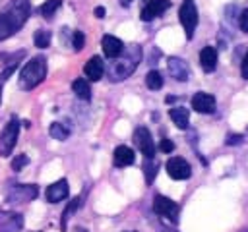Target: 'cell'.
Here are the masks:
<instances>
[{
  "label": "cell",
  "mask_w": 248,
  "mask_h": 232,
  "mask_svg": "<svg viewBox=\"0 0 248 232\" xmlns=\"http://www.w3.org/2000/svg\"><path fill=\"white\" fill-rule=\"evenodd\" d=\"M167 68H169L170 75H172L176 81H188V77H190V68H188V64H186L182 58L170 56V58L167 60Z\"/></svg>",
  "instance_id": "4fadbf2b"
},
{
  "label": "cell",
  "mask_w": 248,
  "mask_h": 232,
  "mask_svg": "<svg viewBox=\"0 0 248 232\" xmlns=\"http://www.w3.org/2000/svg\"><path fill=\"white\" fill-rule=\"evenodd\" d=\"M16 66H17V64H10V66H8L4 72H0V79H2V81H6V79H8V75H10V73L16 70Z\"/></svg>",
  "instance_id": "d6a6232c"
},
{
  "label": "cell",
  "mask_w": 248,
  "mask_h": 232,
  "mask_svg": "<svg viewBox=\"0 0 248 232\" xmlns=\"http://www.w3.org/2000/svg\"><path fill=\"white\" fill-rule=\"evenodd\" d=\"M83 44H85V35L81 31H74V35H72V46H74V50L79 52L83 48Z\"/></svg>",
  "instance_id": "4316f807"
},
{
  "label": "cell",
  "mask_w": 248,
  "mask_h": 232,
  "mask_svg": "<svg viewBox=\"0 0 248 232\" xmlns=\"http://www.w3.org/2000/svg\"><path fill=\"white\" fill-rule=\"evenodd\" d=\"M48 133H50V137H52V139L64 141V139H68L70 130H68L64 124H60V122H52V124H50V128H48Z\"/></svg>",
  "instance_id": "44dd1931"
},
{
  "label": "cell",
  "mask_w": 248,
  "mask_h": 232,
  "mask_svg": "<svg viewBox=\"0 0 248 232\" xmlns=\"http://www.w3.org/2000/svg\"><path fill=\"white\" fill-rule=\"evenodd\" d=\"M17 135H19V120H17V116H12L10 122L0 131V155L2 157H8L14 151Z\"/></svg>",
  "instance_id": "277c9868"
},
{
  "label": "cell",
  "mask_w": 248,
  "mask_h": 232,
  "mask_svg": "<svg viewBox=\"0 0 248 232\" xmlns=\"http://www.w3.org/2000/svg\"><path fill=\"white\" fill-rule=\"evenodd\" d=\"M165 166H167V174L172 180H188L192 176V168L182 157H170Z\"/></svg>",
  "instance_id": "9c48e42d"
},
{
  "label": "cell",
  "mask_w": 248,
  "mask_h": 232,
  "mask_svg": "<svg viewBox=\"0 0 248 232\" xmlns=\"http://www.w3.org/2000/svg\"><path fill=\"white\" fill-rule=\"evenodd\" d=\"M143 174H145V182L147 184H153V180L157 176V162L153 159H145V162H143Z\"/></svg>",
  "instance_id": "484cf974"
},
{
  "label": "cell",
  "mask_w": 248,
  "mask_h": 232,
  "mask_svg": "<svg viewBox=\"0 0 248 232\" xmlns=\"http://www.w3.org/2000/svg\"><path fill=\"white\" fill-rule=\"evenodd\" d=\"M178 17H180V23L184 27L186 39H192L196 27H198V8H196L194 0H182L180 10H178Z\"/></svg>",
  "instance_id": "5b68a950"
},
{
  "label": "cell",
  "mask_w": 248,
  "mask_h": 232,
  "mask_svg": "<svg viewBox=\"0 0 248 232\" xmlns=\"http://www.w3.org/2000/svg\"><path fill=\"white\" fill-rule=\"evenodd\" d=\"M83 73H85L87 79L99 81L103 77V73H105V62H103V58L101 56H91L85 62V66H83Z\"/></svg>",
  "instance_id": "9a60e30c"
},
{
  "label": "cell",
  "mask_w": 248,
  "mask_h": 232,
  "mask_svg": "<svg viewBox=\"0 0 248 232\" xmlns=\"http://www.w3.org/2000/svg\"><path fill=\"white\" fill-rule=\"evenodd\" d=\"M240 232H248V230H246V228H244V230H240Z\"/></svg>",
  "instance_id": "f35d334b"
},
{
  "label": "cell",
  "mask_w": 248,
  "mask_h": 232,
  "mask_svg": "<svg viewBox=\"0 0 248 232\" xmlns=\"http://www.w3.org/2000/svg\"><path fill=\"white\" fill-rule=\"evenodd\" d=\"M145 85H147L151 91H159V89L163 87V75H161V72L151 70V72L145 75Z\"/></svg>",
  "instance_id": "7402d4cb"
},
{
  "label": "cell",
  "mask_w": 248,
  "mask_h": 232,
  "mask_svg": "<svg viewBox=\"0 0 248 232\" xmlns=\"http://www.w3.org/2000/svg\"><path fill=\"white\" fill-rule=\"evenodd\" d=\"M169 116H170V120L174 122V126L178 130H186L188 128V120H190L188 108H184V106H172L169 110Z\"/></svg>",
  "instance_id": "d6986e66"
},
{
  "label": "cell",
  "mask_w": 248,
  "mask_h": 232,
  "mask_svg": "<svg viewBox=\"0 0 248 232\" xmlns=\"http://www.w3.org/2000/svg\"><path fill=\"white\" fill-rule=\"evenodd\" d=\"M23 228V217L19 213H0V232H19Z\"/></svg>",
  "instance_id": "8fae6325"
},
{
  "label": "cell",
  "mask_w": 248,
  "mask_h": 232,
  "mask_svg": "<svg viewBox=\"0 0 248 232\" xmlns=\"http://www.w3.org/2000/svg\"><path fill=\"white\" fill-rule=\"evenodd\" d=\"M95 17H99V19L105 17V8H103V6H97V8H95Z\"/></svg>",
  "instance_id": "836d02e7"
},
{
  "label": "cell",
  "mask_w": 248,
  "mask_h": 232,
  "mask_svg": "<svg viewBox=\"0 0 248 232\" xmlns=\"http://www.w3.org/2000/svg\"><path fill=\"white\" fill-rule=\"evenodd\" d=\"M27 164H29L27 155H17V157L12 160V170H21V168L27 166Z\"/></svg>",
  "instance_id": "83f0119b"
},
{
  "label": "cell",
  "mask_w": 248,
  "mask_h": 232,
  "mask_svg": "<svg viewBox=\"0 0 248 232\" xmlns=\"http://www.w3.org/2000/svg\"><path fill=\"white\" fill-rule=\"evenodd\" d=\"M126 232H136V230H126Z\"/></svg>",
  "instance_id": "74e56055"
},
{
  "label": "cell",
  "mask_w": 248,
  "mask_h": 232,
  "mask_svg": "<svg viewBox=\"0 0 248 232\" xmlns=\"http://www.w3.org/2000/svg\"><path fill=\"white\" fill-rule=\"evenodd\" d=\"M200 66L203 72H213L217 68V50L213 46H203L200 50Z\"/></svg>",
  "instance_id": "ac0fdd59"
},
{
  "label": "cell",
  "mask_w": 248,
  "mask_h": 232,
  "mask_svg": "<svg viewBox=\"0 0 248 232\" xmlns=\"http://www.w3.org/2000/svg\"><path fill=\"white\" fill-rule=\"evenodd\" d=\"M72 89H74V93H76L79 99H83V101H89V99H91V87H89V81H87V79H83V77L74 79Z\"/></svg>",
  "instance_id": "ffe728a7"
},
{
  "label": "cell",
  "mask_w": 248,
  "mask_h": 232,
  "mask_svg": "<svg viewBox=\"0 0 248 232\" xmlns=\"http://www.w3.org/2000/svg\"><path fill=\"white\" fill-rule=\"evenodd\" d=\"M76 232H87L85 228H76Z\"/></svg>",
  "instance_id": "d590c367"
},
{
  "label": "cell",
  "mask_w": 248,
  "mask_h": 232,
  "mask_svg": "<svg viewBox=\"0 0 248 232\" xmlns=\"http://www.w3.org/2000/svg\"><path fill=\"white\" fill-rule=\"evenodd\" d=\"M132 4V0H120V6H124V8H128Z\"/></svg>",
  "instance_id": "e575fe53"
},
{
  "label": "cell",
  "mask_w": 248,
  "mask_h": 232,
  "mask_svg": "<svg viewBox=\"0 0 248 232\" xmlns=\"http://www.w3.org/2000/svg\"><path fill=\"white\" fill-rule=\"evenodd\" d=\"M159 149H161L163 153H170V151L174 149V143H172L170 139H167V137H165V139H161V143H159Z\"/></svg>",
  "instance_id": "f546056e"
},
{
  "label": "cell",
  "mask_w": 248,
  "mask_h": 232,
  "mask_svg": "<svg viewBox=\"0 0 248 232\" xmlns=\"http://www.w3.org/2000/svg\"><path fill=\"white\" fill-rule=\"evenodd\" d=\"M0 101H2V87H0Z\"/></svg>",
  "instance_id": "8d00e7d4"
},
{
  "label": "cell",
  "mask_w": 248,
  "mask_h": 232,
  "mask_svg": "<svg viewBox=\"0 0 248 232\" xmlns=\"http://www.w3.org/2000/svg\"><path fill=\"white\" fill-rule=\"evenodd\" d=\"M62 6V0H46L43 6H41V15L43 17H46V19H50L54 14H56V10Z\"/></svg>",
  "instance_id": "d4e9b609"
},
{
  "label": "cell",
  "mask_w": 248,
  "mask_h": 232,
  "mask_svg": "<svg viewBox=\"0 0 248 232\" xmlns=\"http://www.w3.org/2000/svg\"><path fill=\"white\" fill-rule=\"evenodd\" d=\"M240 73H242V77H244V79H248V50H246V54H244V58H242Z\"/></svg>",
  "instance_id": "1f68e13d"
},
{
  "label": "cell",
  "mask_w": 248,
  "mask_h": 232,
  "mask_svg": "<svg viewBox=\"0 0 248 232\" xmlns=\"http://www.w3.org/2000/svg\"><path fill=\"white\" fill-rule=\"evenodd\" d=\"M68 191H70V188H68V180L62 178V180H58V182H54V184H50V186L46 188L45 197H46L48 203H60L62 199L68 197Z\"/></svg>",
  "instance_id": "5bb4252c"
},
{
  "label": "cell",
  "mask_w": 248,
  "mask_h": 232,
  "mask_svg": "<svg viewBox=\"0 0 248 232\" xmlns=\"http://www.w3.org/2000/svg\"><path fill=\"white\" fill-rule=\"evenodd\" d=\"M134 160H136V155H134V151H132L128 145H118V147L114 149V155H112L114 166L124 168V166H130Z\"/></svg>",
  "instance_id": "e0dca14e"
},
{
  "label": "cell",
  "mask_w": 248,
  "mask_h": 232,
  "mask_svg": "<svg viewBox=\"0 0 248 232\" xmlns=\"http://www.w3.org/2000/svg\"><path fill=\"white\" fill-rule=\"evenodd\" d=\"M141 62V46L140 44H130V46H124V50L112 58V62L105 68L107 70V75L110 81H122L126 77H130L136 68L140 66Z\"/></svg>",
  "instance_id": "7a4b0ae2"
},
{
  "label": "cell",
  "mask_w": 248,
  "mask_h": 232,
  "mask_svg": "<svg viewBox=\"0 0 248 232\" xmlns=\"http://www.w3.org/2000/svg\"><path fill=\"white\" fill-rule=\"evenodd\" d=\"M147 2H149V0H147Z\"/></svg>",
  "instance_id": "ab89813d"
},
{
  "label": "cell",
  "mask_w": 248,
  "mask_h": 232,
  "mask_svg": "<svg viewBox=\"0 0 248 232\" xmlns=\"http://www.w3.org/2000/svg\"><path fill=\"white\" fill-rule=\"evenodd\" d=\"M50 39H52V35H50V31H46V29H39V31H35V35H33V43H35V46H39V48H46V46L50 44Z\"/></svg>",
  "instance_id": "cb8c5ba5"
},
{
  "label": "cell",
  "mask_w": 248,
  "mask_h": 232,
  "mask_svg": "<svg viewBox=\"0 0 248 232\" xmlns=\"http://www.w3.org/2000/svg\"><path fill=\"white\" fill-rule=\"evenodd\" d=\"M238 25H240V29H242L244 33H248V8L242 10V14H240V17H238Z\"/></svg>",
  "instance_id": "f1b7e54d"
},
{
  "label": "cell",
  "mask_w": 248,
  "mask_h": 232,
  "mask_svg": "<svg viewBox=\"0 0 248 232\" xmlns=\"http://www.w3.org/2000/svg\"><path fill=\"white\" fill-rule=\"evenodd\" d=\"M192 108L200 114H211L215 110V97L211 93H196L192 97Z\"/></svg>",
  "instance_id": "7c38bea8"
},
{
  "label": "cell",
  "mask_w": 248,
  "mask_h": 232,
  "mask_svg": "<svg viewBox=\"0 0 248 232\" xmlns=\"http://www.w3.org/2000/svg\"><path fill=\"white\" fill-rule=\"evenodd\" d=\"M240 141H242V135H238V133H229L225 143H227V145H238Z\"/></svg>",
  "instance_id": "4dcf8cb0"
},
{
  "label": "cell",
  "mask_w": 248,
  "mask_h": 232,
  "mask_svg": "<svg viewBox=\"0 0 248 232\" xmlns=\"http://www.w3.org/2000/svg\"><path fill=\"white\" fill-rule=\"evenodd\" d=\"M79 205H81V197H74V199L68 203V207H66V209H64V213H62V220H60L62 230H66V224H68L70 215H72L74 211H78V209H79Z\"/></svg>",
  "instance_id": "603a6c76"
},
{
  "label": "cell",
  "mask_w": 248,
  "mask_h": 232,
  "mask_svg": "<svg viewBox=\"0 0 248 232\" xmlns=\"http://www.w3.org/2000/svg\"><path fill=\"white\" fill-rule=\"evenodd\" d=\"M101 46H103L105 56L110 58V60L116 58V56L124 50V43H122L118 37H114V35H105L103 41H101Z\"/></svg>",
  "instance_id": "2e32d148"
},
{
  "label": "cell",
  "mask_w": 248,
  "mask_h": 232,
  "mask_svg": "<svg viewBox=\"0 0 248 232\" xmlns=\"http://www.w3.org/2000/svg\"><path fill=\"white\" fill-rule=\"evenodd\" d=\"M134 143H136V147L141 151V155L145 159H153L155 157V143H153V137H151V133H149V130L145 126L136 128V131H134Z\"/></svg>",
  "instance_id": "52a82bcc"
},
{
  "label": "cell",
  "mask_w": 248,
  "mask_h": 232,
  "mask_svg": "<svg viewBox=\"0 0 248 232\" xmlns=\"http://www.w3.org/2000/svg\"><path fill=\"white\" fill-rule=\"evenodd\" d=\"M46 77V58L45 56H35L31 58L19 72L17 75V85L21 91H31L37 85H41Z\"/></svg>",
  "instance_id": "3957f363"
},
{
  "label": "cell",
  "mask_w": 248,
  "mask_h": 232,
  "mask_svg": "<svg viewBox=\"0 0 248 232\" xmlns=\"http://www.w3.org/2000/svg\"><path fill=\"white\" fill-rule=\"evenodd\" d=\"M153 211H155L159 217H165V218L176 222L178 205H176L172 199H169V197H165V195H155V197H153Z\"/></svg>",
  "instance_id": "ba28073f"
},
{
  "label": "cell",
  "mask_w": 248,
  "mask_h": 232,
  "mask_svg": "<svg viewBox=\"0 0 248 232\" xmlns=\"http://www.w3.org/2000/svg\"><path fill=\"white\" fill-rule=\"evenodd\" d=\"M31 14L29 0H12L2 12H0V43L16 35L23 27Z\"/></svg>",
  "instance_id": "6da1fadb"
},
{
  "label": "cell",
  "mask_w": 248,
  "mask_h": 232,
  "mask_svg": "<svg viewBox=\"0 0 248 232\" xmlns=\"http://www.w3.org/2000/svg\"><path fill=\"white\" fill-rule=\"evenodd\" d=\"M39 195V188L33 184H17L12 186L6 193V201L8 203H27L31 199H35Z\"/></svg>",
  "instance_id": "8992f818"
},
{
  "label": "cell",
  "mask_w": 248,
  "mask_h": 232,
  "mask_svg": "<svg viewBox=\"0 0 248 232\" xmlns=\"http://www.w3.org/2000/svg\"><path fill=\"white\" fill-rule=\"evenodd\" d=\"M169 8H170V0H149V2L143 6L140 17H141L143 21H151V19L163 15Z\"/></svg>",
  "instance_id": "30bf717a"
}]
</instances>
